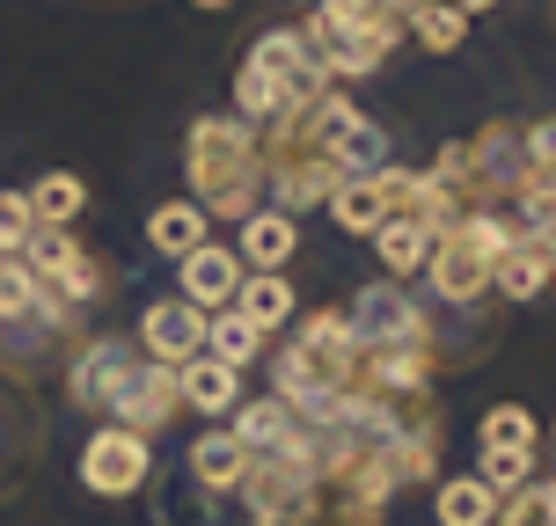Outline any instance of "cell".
Instances as JSON below:
<instances>
[{"label":"cell","mask_w":556,"mask_h":526,"mask_svg":"<svg viewBox=\"0 0 556 526\" xmlns=\"http://www.w3.org/2000/svg\"><path fill=\"white\" fill-rule=\"evenodd\" d=\"M147 469H154V446L139 439V432H125V424H103L81 446V490L88 498H139Z\"/></svg>","instance_id":"8"},{"label":"cell","mask_w":556,"mask_h":526,"mask_svg":"<svg viewBox=\"0 0 556 526\" xmlns=\"http://www.w3.org/2000/svg\"><path fill=\"white\" fill-rule=\"evenodd\" d=\"M15 256H23V271L37 278V285H45V293H52L66 315H74V307H88L96 293H103V271H96V264L81 256V242H74L66 227H37V234H29Z\"/></svg>","instance_id":"6"},{"label":"cell","mask_w":556,"mask_h":526,"mask_svg":"<svg viewBox=\"0 0 556 526\" xmlns=\"http://www.w3.org/2000/svg\"><path fill=\"white\" fill-rule=\"evenodd\" d=\"M23 315H37V322H66V307L23 271V256H0V322H23Z\"/></svg>","instance_id":"19"},{"label":"cell","mask_w":556,"mask_h":526,"mask_svg":"<svg viewBox=\"0 0 556 526\" xmlns=\"http://www.w3.org/2000/svg\"><path fill=\"white\" fill-rule=\"evenodd\" d=\"M301 44L330 81H359L374 66H389V52L403 44V15L389 0H315V15L301 23Z\"/></svg>","instance_id":"4"},{"label":"cell","mask_w":556,"mask_h":526,"mask_svg":"<svg viewBox=\"0 0 556 526\" xmlns=\"http://www.w3.org/2000/svg\"><path fill=\"white\" fill-rule=\"evenodd\" d=\"M549 249H534V242H513V249L491 264V285H498L505 300H542L549 293Z\"/></svg>","instance_id":"18"},{"label":"cell","mask_w":556,"mask_h":526,"mask_svg":"<svg viewBox=\"0 0 556 526\" xmlns=\"http://www.w3.org/2000/svg\"><path fill=\"white\" fill-rule=\"evenodd\" d=\"M147 242H154L168 264H184V256L205 242V213H198L191 197H176V205H154V220H147Z\"/></svg>","instance_id":"21"},{"label":"cell","mask_w":556,"mask_h":526,"mask_svg":"<svg viewBox=\"0 0 556 526\" xmlns=\"http://www.w3.org/2000/svg\"><path fill=\"white\" fill-rule=\"evenodd\" d=\"M520 234L498 220V213H454V220L432 234V256H425V271H432V293L446 307H476L491 293V264L513 249Z\"/></svg>","instance_id":"5"},{"label":"cell","mask_w":556,"mask_h":526,"mask_svg":"<svg viewBox=\"0 0 556 526\" xmlns=\"http://www.w3.org/2000/svg\"><path fill=\"white\" fill-rule=\"evenodd\" d=\"M235 315H250L256 330H278L286 315H293V285L278 271H242V285H235Z\"/></svg>","instance_id":"23"},{"label":"cell","mask_w":556,"mask_h":526,"mask_svg":"<svg viewBox=\"0 0 556 526\" xmlns=\"http://www.w3.org/2000/svg\"><path fill=\"white\" fill-rule=\"evenodd\" d=\"M286 432H293V410H286L278 395H271V402H250V410L235 402V439L250 446V453H271Z\"/></svg>","instance_id":"25"},{"label":"cell","mask_w":556,"mask_h":526,"mask_svg":"<svg viewBox=\"0 0 556 526\" xmlns=\"http://www.w3.org/2000/svg\"><path fill=\"white\" fill-rule=\"evenodd\" d=\"M366 242H374V256H381V271H389V278H417V271H425V256H432V227H417L410 213H389Z\"/></svg>","instance_id":"16"},{"label":"cell","mask_w":556,"mask_h":526,"mask_svg":"<svg viewBox=\"0 0 556 526\" xmlns=\"http://www.w3.org/2000/svg\"><path fill=\"white\" fill-rule=\"evenodd\" d=\"M242 227V242H235V256L242 264H256V271H278V264H293V249H301V227H293V213H250Z\"/></svg>","instance_id":"15"},{"label":"cell","mask_w":556,"mask_h":526,"mask_svg":"<svg viewBox=\"0 0 556 526\" xmlns=\"http://www.w3.org/2000/svg\"><path fill=\"white\" fill-rule=\"evenodd\" d=\"M278 402L293 416H323L337 410L352 381H359V330H352V315H307L301 330L286 336V351H278Z\"/></svg>","instance_id":"3"},{"label":"cell","mask_w":556,"mask_h":526,"mask_svg":"<svg viewBox=\"0 0 556 526\" xmlns=\"http://www.w3.org/2000/svg\"><path fill=\"white\" fill-rule=\"evenodd\" d=\"M403 37H417L425 52H462V44H469V15H462L454 0H417Z\"/></svg>","instance_id":"22"},{"label":"cell","mask_w":556,"mask_h":526,"mask_svg":"<svg viewBox=\"0 0 556 526\" xmlns=\"http://www.w3.org/2000/svg\"><path fill=\"white\" fill-rule=\"evenodd\" d=\"M242 66H250L256 81H271V95L286 103V111H301V103H315V95H330V88H337L330 74L315 66V52L301 44V29H264Z\"/></svg>","instance_id":"7"},{"label":"cell","mask_w":556,"mask_h":526,"mask_svg":"<svg viewBox=\"0 0 556 526\" xmlns=\"http://www.w3.org/2000/svg\"><path fill=\"white\" fill-rule=\"evenodd\" d=\"M432 512H440V526H491L498 519V490L483 475H454V483L432 490Z\"/></svg>","instance_id":"20"},{"label":"cell","mask_w":556,"mask_h":526,"mask_svg":"<svg viewBox=\"0 0 556 526\" xmlns=\"http://www.w3.org/2000/svg\"><path fill=\"white\" fill-rule=\"evenodd\" d=\"M352 330H359L366 344H381V336H432L425 330V307L403 300L395 285H366L359 300H352Z\"/></svg>","instance_id":"12"},{"label":"cell","mask_w":556,"mask_h":526,"mask_svg":"<svg viewBox=\"0 0 556 526\" xmlns=\"http://www.w3.org/2000/svg\"><path fill=\"white\" fill-rule=\"evenodd\" d=\"M330 213L344 234H374V227L389 220V205H381V191H374V176H359V183H344V191L330 197Z\"/></svg>","instance_id":"26"},{"label":"cell","mask_w":556,"mask_h":526,"mask_svg":"<svg viewBox=\"0 0 556 526\" xmlns=\"http://www.w3.org/2000/svg\"><path fill=\"white\" fill-rule=\"evenodd\" d=\"M81 205H88V183H81V176H66V168L37 176V191H29V213H37V227H66Z\"/></svg>","instance_id":"24"},{"label":"cell","mask_w":556,"mask_h":526,"mask_svg":"<svg viewBox=\"0 0 556 526\" xmlns=\"http://www.w3.org/2000/svg\"><path fill=\"white\" fill-rule=\"evenodd\" d=\"M37 234V213H29V197L23 191H0V256H15Z\"/></svg>","instance_id":"29"},{"label":"cell","mask_w":556,"mask_h":526,"mask_svg":"<svg viewBox=\"0 0 556 526\" xmlns=\"http://www.w3.org/2000/svg\"><path fill=\"white\" fill-rule=\"evenodd\" d=\"M454 8H462V15H483V8H498V0H454Z\"/></svg>","instance_id":"30"},{"label":"cell","mask_w":556,"mask_h":526,"mask_svg":"<svg viewBox=\"0 0 556 526\" xmlns=\"http://www.w3.org/2000/svg\"><path fill=\"white\" fill-rule=\"evenodd\" d=\"M250 475V446L235 432H198L191 439V483L213 490V498H235V483Z\"/></svg>","instance_id":"13"},{"label":"cell","mask_w":556,"mask_h":526,"mask_svg":"<svg viewBox=\"0 0 556 526\" xmlns=\"http://www.w3.org/2000/svg\"><path fill=\"white\" fill-rule=\"evenodd\" d=\"M176 388H184V402H191V410H205V416H227L235 402H242V373L198 351V359H184V365H176Z\"/></svg>","instance_id":"14"},{"label":"cell","mask_w":556,"mask_h":526,"mask_svg":"<svg viewBox=\"0 0 556 526\" xmlns=\"http://www.w3.org/2000/svg\"><path fill=\"white\" fill-rule=\"evenodd\" d=\"M235 285H242V256L220 249V242H198L191 256H184V300L191 307H235Z\"/></svg>","instance_id":"11"},{"label":"cell","mask_w":556,"mask_h":526,"mask_svg":"<svg viewBox=\"0 0 556 526\" xmlns=\"http://www.w3.org/2000/svg\"><path fill=\"white\" fill-rule=\"evenodd\" d=\"M256 146H264V191L278 197V213L330 205L344 183L389 168V132L352 95H337V88L301 103V111H286L278 125H264Z\"/></svg>","instance_id":"1"},{"label":"cell","mask_w":556,"mask_h":526,"mask_svg":"<svg viewBox=\"0 0 556 526\" xmlns=\"http://www.w3.org/2000/svg\"><path fill=\"white\" fill-rule=\"evenodd\" d=\"M264 336L271 330H256L250 315H235V307H213L205 315V359H220V365H256V351H264Z\"/></svg>","instance_id":"17"},{"label":"cell","mask_w":556,"mask_h":526,"mask_svg":"<svg viewBox=\"0 0 556 526\" xmlns=\"http://www.w3.org/2000/svg\"><path fill=\"white\" fill-rule=\"evenodd\" d=\"M176 410H184V388H176V365H162V359L132 365V381H125L117 402H111V416L125 424V432H139V439H154Z\"/></svg>","instance_id":"9"},{"label":"cell","mask_w":556,"mask_h":526,"mask_svg":"<svg viewBox=\"0 0 556 526\" xmlns=\"http://www.w3.org/2000/svg\"><path fill=\"white\" fill-rule=\"evenodd\" d=\"M184 176H191V205L205 220H250L256 191H264L256 125H242V117H198L191 139H184Z\"/></svg>","instance_id":"2"},{"label":"cell","mask_w":556,"mask_h":526,"mask_svg":"<svg viewBox=\"0 0 556 526\" xmlns=\"http://www.w3.org/2000/svg\"><path fill=\"white\" fill-rule=\"evenodd\" d=\"M483 446H534V410H528V402H498V410H483Z\"/></svg>","instance_id":"28"},{"label":"cell","mask_w":556,"mask_h":526,"mask_svg":"<svg viewBox=\"0 0 556 526\" xmlns=\"http://www.w3.org/2000/svg\"><path fill=\"white\" fill-rule=\"evenodd\" d=\"M483 483H491V490H520V483H534V446H483Z\"/></svg>","instance_id":"27"},{"label":"cell","mask_w":556,"mask_h":526,"mask_svg":"<svg viewBox=\"0 0 556 526\" xmlns=\"http://www.w3.org/2000/svg\"><path fill=\"white\" fill-rule=\"evenodd\" d=\"M191 8H227V0H191Z\"/></svg>","instance_id":"31"},{"label":"cell","mask_w":556,"mask_h":526,"mask_svg":"<svg viewBox=\"0 0 556 526\" xmlns=\"http://www.w3.org/2000/svg\"><path fill=\"white\" fill-rule=\"evenodd\" d=\"M139 336H147V359L184 365V359L205 351V307H191L184 293H176V300H154L139 315Z\"/></svg>","instance_id":"10"},{"label":"cell","mask_w":556,"mask_h":526,"mask_svg":"<svg viewBox=\"0 0 556 526\" xmlns=\"http://www.w3.org/2000/svg\"><path fill=\"white\" fill-rule=\"evenodd\" d=\"M307 8H315V0H307Z\"/></svg>","instance_id":"32"}]
</instances>
